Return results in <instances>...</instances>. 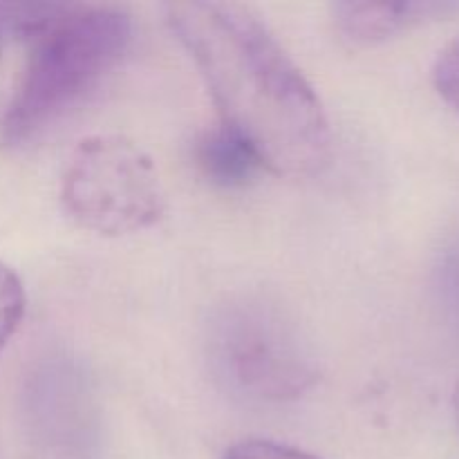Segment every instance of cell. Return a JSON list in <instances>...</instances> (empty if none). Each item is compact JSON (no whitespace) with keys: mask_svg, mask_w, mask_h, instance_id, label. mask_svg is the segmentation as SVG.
Returning <instances> with one entry per match:
<instances>
[{"mask_svg":"<svg viewBox=\"0 0 459 459\" xmlns=\"http://www.w3.org/2000/svg\"><path fill=\"white\" fill-rule=\"evenodd\" d=\"M25 314V290L16 273L0 263V350L7 345Z\"/></svg>","mask_w":459,"mask_h":459,"instance_id":"obj_8","label":"cell"},{"mask_svg":"<svg viewBox=\"0 0 459 459\" xmlns=\"http://www.w3.org/2000/svg\"><path fill=\"white\" fill-rule=\"evenodd\" d=\"M457 9L451 3H336L332 18L341 39L354 48H370Z\"/></svg>","mask_w":459,"mask_h":459,"instance_id":"obj_5","label":"cell"},{"mask_svg":"<svg viewBox=\"0 0 459 459\" xmlns=\"http://www.w3.org/2000/svg\"><path fill=\"white\" fill-rule=\"evenodd\" d=\"M433 81L444 101L459 115V36L439 52L433 67Z\"/></svg>","mask_w":459,"mask_h":459,"instance_id":"obj_9","label":"cell"},{"mask_svg":"<svg viewBox=\"0 0 459 459\" xmlns=\"http://www.w3.org/2000/svg\"><path fill=\"white\" fill-rule=\"evenodd\" d=\"M224 459H318L299 448L285 444L267 442V439H245L224 453Z\"/></svg>","mask_w":459,"mask_h":459,"instance_id":"obj_10","label":"cell"},{"mask_svg":"<svg viewBox=\"0 0 459 459\" xmlns=\"http://www.w3.org/2000/svg\"><path fill=\"white\" fill-rule=\"evenodd\" d=\"M67 7L63 3H0V49L12 40H36Z\"/></svg>","mask_w":459,"mask_h":459,"instance_id":"obj_7","label":"cell"},{"mask_svg":"<svg viewBox=\"0 0 459 459\" xmlns=\"http://www.w3.org/2000/svg\"><path fill=\"white\" fill-rule=\"evenodd\" d=\"M67 218L99 236L151 229L166 211V193L151 157L119 134H94L72 151L61 178Z\"/></svg>","mask_w":459,"mask_h":459,"instance_id":"obj_4","label":"cell"},{"mask_svg":"<svg viewBox=\"0 0 459 459\" xmlns=\"http://www.w3.org/2000/svg\"><path fill=\"white\" fill-rule=\"evenodd\" d=\"M211 366L242 397L291 402L318 379V361L299 321L263 294L231 296L209 321Z\"/></svg>","mask_w":459,"mask_h":459,"instance_id":"obj_3","label":"cell"},{"mask_svg":"<svg viewBox=\"0 0 459 459\" xmlns=\"http://www.w3.org/2000/svg\"><path fill=\"white\" fill-rule=\"evenodd\" d=\"M442 287L448 312H451L453 321L459 327V233L453 240L451 249L446 251V260H444L442 269Z\"/></svg>","mask_w":459,"mask_h":459,"instance_id":"obj_11","label":"cell"},{"mask_svg":"<svg viewBox=\"0 0 459 459\" xmlns=\"http://www.w3.org/2000/svg\"><path fill=\"white\" fill-rule=\"evenodd\" d=\"M453 412H455V424H457V430H459V384L455 388V394H453Z\"/></svg>","mask_w":459,"mask_h":459,"instance_id":"obj_12","label":"cell"},{"mask_svg":"<svg viewBox=\"0 0 459 459\" xmlns=\"http://www.w3.org/2000/svg\"><path fill=\"white\" fill-rule=\"evenodd\" d=\"M195 160L202 175L222 188L247 186L264 169L254 148L224 124L202 134L195 146Z\"/></svg>","mask_w":459,"mask_h":459,"instance_id":"obj_6","label":"cell"},{"mask_svg":"<svg viewBox=\"0 0 459 459\" xmlns=\"http://www.w3.org/2000/svg\"><path fill=\"white\" fill-rule=\"evenodd\" d=\"M133 39L124 9L70 4L34 40L27 70L4 110L0 142L21 151L43 137L121 61Z\"/></svg>","mask_w":459,"mask_h":459,"instance_id":"obj_2","label":"cell"},{"mask_svg":"<svg viewBox=\"0 0 459 459\" xmlns=\"http://www.w3.org/2000/svg\"><path fill=\"white\" fill-rule=\"evenodd\" d=\"M169 25L204 76L222 124L278 175H312L330 155L321 99L251 9L191 0L166 7Z\"/></svg>","mask_w":459,"mask_h":459,"instance_id":"obj_1","label":"cell"}]
</instances>
